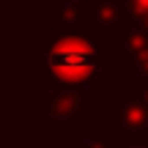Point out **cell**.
Segmentation results:
<instances>
[{
    "label": "cell",
    "mask_w": 148,
    "mask_h": 148,
    "mask_svg": "<svg viewBox=\"0 0 148 148\" xmlns=\"http://www.w3.org/2000/svg\"><path fill=\"white\" fill-rule=\"evenodd\" d=\"M38 115H44L52 129H71L85 112V99L79 88H49L36 96Z\"/></svg>",
    "instance_id": "6da1fadb"
},
{
    "label": "cell",
    "mask_w": 148,
    "mask_h": 148,
    "mask_svg": "<svg viewBox=\"0 0 148 148\" xmlns=\"http://www.w3.org/2000/svg\"><path fill=\"white\" fill-rule=\"evenodd\" d=\"M99 52V44L85 33H49L47 52L38 55V63L58 69V66H79L90 63V55Z\"/></svg>",
    "instance_id": "7a4b0ae2"
},
{
    "label": "cell",
    "mask_w": 148,
    "mask_h": 148,
    "mask_svg": "<svg viewBox=\"0 0 148 148\" xmlns=\"http://www.w3.org/2000/svg\"><path fill=\"white\" fill-rule=\"evenodd\" d=\"M112 126L121 129L126 134V143H137V140H148V99L129 90L121 101L110 107Z\"/></svg>",
    "instance_id": "3957f363"
},
{
    "label": "cell",
    "mask_w": 148,
    "mask_h": 148,
    "mask_svg": "<svg viewBox=\"0 0 148 148\" xmlns=\"http://www.w3.org/2000/svg\"><path fill=\"white\" fill-rule=\"evenodd\" d=\"M93 27V3L90 0H71L69 5H49V30L52 33H82Z\"/></svg>",
    "instance_id": "277c9868"
},
{
    "label": "cell",
    "mask_w": 148,
    "mask_h": 148,
    "mask_svg": "<svg viewBox=\"0 0 148 148\" xmlns=\"http://www.w3.org/2000/svg\"><path fill=\"white\" fill-rule=\"evenodd\" d=\"M49 88H79L88 79H93L99 74L96 63H79V66H58V69H49Z\"/></svg>",
    "instance_id": "5b68a950"
},
{
    "label": "cell",
    "mask_w": 148,
    "mask_h": 148,
    "mask_svg": "<svg viewBox=\"0 0 148 148\" xmlns=\"http://www.w3.org/2000/svg\"><path fill=\"white\" fill-rule=\"evenodd\" d=\"M123 44H126L123 63L126 66H137V69L143 71V77H148V33L126 30L123 33Z\"/></svg>",
    "instance_id": "8992f818"
},
{
    "label": "cell",
    "mask_w": 148,
    "mask_h": 148,
    "mask_svg": "<svg viewBox=\"0 0 148 148\" xmlns=\"http://www.w3.org/2000/svg\"><path fill=\"white\" fill-rule=\"evenodd\" d=\"M123 8V30L148 33V0H121Z\"/></svg>",
    "instance_id": "52a82bcc"
},
{
    "label": "cell",
    "mask_w": 148,
    "mask_h": 148,
    "mask_svg": "<svg viewBox=\"0 0 148 148\" xmlns=\"http://www.w3.org/2000/svg\"><path fill=\"white\" fill-rule=\"evenodd\" d=\"M134 90H137L143 99H148V77H140L137 82H134Z\"/></svg>",
    "instance_id": "ba28073f"
},
{
    "label": "cell",
    "mask_w": 148,
    "mask_h": 148,
    "mask_svg": "<svg viewBox=\"0 0 148 148\" xmlns=\"http://www.w3.org/2000/svg\"><path fill=\"white\" fill-rule=\"evenodd\" d=\"M88 148H110V140H93L88 143Z\"/></svg>",
    "instance_id": "9c48e42d"
},
{
    "label": "cell",
    "mask_w": 148,
    "mask_h": 148,
    "mask_svg": "<svg viewBox=\"0 0 148 148\" xmlns=\"http://www.w3.org/2000/svg\"><path fill=\"white\" fill-rule=\"evenodd\" d=\"M36 148H63L58 143V140H49V143H41V145H36Z\"/></svg>",
    "instance_id": "30bf717a"
},
{
    "label": "cell",
    "mask_w": 148,
    "mask_h": 148,
    "mask_svg": "<svg viewBox=\"0 0 148 148\" xmlns=\"http://www.w3.org/2000/svg\"><path fill=\"white\" fill-rule=\"evenodd\" d=\"M129 148H148V140H137V143H129Z\"/></svg>",
    "instance_id": "8fae6325"
}]
</instances>
